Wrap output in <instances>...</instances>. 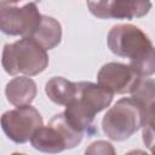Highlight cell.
<instances>
[{
	"instance_id": "6da1fadb",
	"label": "cell",
	"mask_w": 155,
	"mask_h": 155,
	"mask_svg": "<svg viewBox=\"0 0 155 155\" xmlns=\"http://www.w3.org/2000/svg\"><path fill=\"white\" fill-rule=\"evenodd\" d=\"M114 93L103 88L99 84L90 81L76 82L75 98L65 105L63 111L67 121L78 131L87 134H93L96 128L93 127L94 117L98 113L107 109Z\"/></svg>"
},
{
	"instance_id": "7a4b0ae2",
	"label": "cell",
	"mask_w": 155,
	"mask_h": 155,
	"mask_svg": "<svg viewBox=\"0 0 155 155\" xmlns=\"http://www.w3.org/2000/svg\"><path fill=\"white\" fill-rule=\"evenodd\" d=\"M47 65V50L33 38H22L4 47L2 67L8 75L34 76L42 73Z\"/></svg>"
},
{
	"instance_id": "3957f363",
	"label": "cell",
	"mask_w": 155,
	"mask_h": 155,
	"mask_svg": "<svg viewBox=\"0 0 155 155\" xmlns=\"http://www.w3.org/2000/svg\"><path fill=\"white\" fill-rule=\"evenodd\" d=\"M145 109L131 98L119 99L103 116L102 130L104 134L115 142L128 139L142 128Z\"/></svg>"
},
{
	"instance_id": "277c9868",
	"label": "cell",
	"mask_w": 155,
	"mask_h": 155,
	"mask_svg": "<svg viewBox=\"0 0 155 155\" xmlns=\"http://www.w3.org/2000/svg\"><path fill=\"white\" fill-rule=\"evenodd\" d=\"M82 136V132L74 128L67 121L64 113H59L50 120L47 126L42 125L33 133L30 144L41 153L57 154L79 145Z\"/></svg>"
},
{
	"instance_id": "5b68a950",
	"label": "cell",
	"mask_w": 155,
	"mask_h": 155,
	"mask_svg": "<svg viewBox=\"0 0 155 155\" xmlns=\"http://www.w3.org/2000/svg\"><path fill=\"white\" fill-rule=\"evenodd\" d=\"M109 50L124 58L134 61L148 53L154 46L148 35L133 24H116L107 36Z\"/></svg>"
},
{
	"instance_id": "8992f818",
	"label": "cell",
	"mask_w": 155,
	"mask_h": 155,
	"mask_svg": "<svg viewBox=\"0 0 155 155\" xmlns=\"http://www.w3.org/2000/svg\"><path fill=\"white\" fill-rule=\"evenodd\" d=\"M42 15L35 2H29L22 7L7 6L4 2L0 8V29L11 36L31 38L39 28Z\"/></svg>"
},
{
	"instance_id": "52a82bcc",
	"label": "cell",
	"mask_w": 155,
	"mask_h": 155,
	"mask_svg": "<svg viewBox=\"0 0 155 155\" xmlns=\"http://www.w3.org/2000/svg\"><path fill=\"white\" fill-rule=\"evenodd\" d=\"M44 125L40 113L29 105L16 107L1 116V127L8 139L17 144L30 140L33 133Z\"/></svg>"
},
{
	"instance_id": "ba28073f",
	"label": "cell",
	"mask_w": 155,
	"mask_h": 155,
	"mask_svg": "<svg viewBox=\"0 0 155 155\" xmlns=\"http://www.w3.org/2000/svg\"><path fill=\"white\" fill-rule=\"evenodd\" d=\"M140 76H138L130 65L110 62L99 69L97 81L103 88L114 94H125L132 92Z\"/></svg>"
},
{
	"instance_id": "9c48e42d",
	"label": "cell",
	"mask_w": 155,
	"mask_h": 155,
	"mask_svg": "<svg viewBox=\"0 0 155 155\" xmlns=\"http://www.w3.org/2000/svg\"><path fill=\"white\" fill-rule=\"evenodd\" d=\"M5 93L12 105H29L36 97V84L28 76L13 78L7 82Z\"/></svg>"
},
{
	"instance_id": "30bf717a",
	"label": "cell",
	"mask_w": 155,
	"mask_h": 155,
	"mask_svg": "<svg viewBox=\"0 0 155 155\" xmlns=\"http://www.w3.org/2000/svg\"><path fill=\"white\" fill-rule=\"evenodd\" d=\"M151 8L150 0H113L110 6V18L133 19L145 15Z\"/></svg>"
},
{
	"instance_id": "8fae6325",
	"label": "cell",
	"mask_w": 155,
	"mask_h": 155,
	"mask_svg": "<svg viewBox=\"0 0 155 155\" xmlns=\"http://www.w3.org/2000/svg\"><path fill=\"white\" fill-rule=\"evenodd\" d=\"M45 92L54 104L67 105L75 98L76 82H71L62 76H54L46 82Z\"/></svg>"
},
{
	"instance_id": "7c38bea8",
	"label": "cell",
	"mask_w": 155,
	"mask_h": 155,
	"mask_svg": "<svg viewBox=\"0 0 155 155\" xmlns=\"http://www.w3.org/2000/svg\"><path fill=\"white\" fill-rule=\"evenodd\" d=\"M31 38L46 50H52L58 46L62 40V27L53 17L42 15L41 23Z\"/></svg>"
},
{
	"instance_id": "4fadbf2b",
	"label": "cell",
	"mask_w": 155,
	"mask_h": 155,
	"mask_svg": "<svg viewBox=\"0 0 155 155\" xmlns=\"http://www.w3.org/2000/svg\"><path fill=\"white\" fill-rule=\"evenodd\" d=\"M131 97L147 109L149 105L155 103V80L139 78L131 92Z\"/></svg>"
},
{
	"instance_id": "5bb4252c",
	"label": "cell",
	"mask_w": 155,
	"mask_h": 155,
	"mask_svg": "<svg viewBox=\"0 0 155 155\" xmlns=\"http://www.w3.org/2000/svg\"><path fill=\"white\" fill-rule=\"evenodd\" d=\"M142 138L144 145L155 154V103L145 109L144 124L142 126Z\"/></svg>"
},
{
	"instance_id": "9a60e30c",
	"label": "cell",
	"mask_w": 155,
	"mask_h": 155,
	"mask_svg": "<svg viewBox=\"0 0 155 155\" xmlns=\"http://www.w3.org/2000/svg\"><path fill=\"white\" fill-rule=\"evenodd\" d=\"M131 69L140 78H148L155 74V47L138 59L130 61Z\"/></svg>"
},
{
	"instance_id": "2e32d148",
	"label": "cell",
	"mask_w": 155,
	"mask_h": 155,
	"mask_svg": "<svg viewBox=\"0 0 155 155\" xmlns=\"http://www.w3.org/2000/svg\"><path fill=\"white\" fill-rule=\"evenodd\" d=\"M113 0H87L90 12L101 19L110 18V6Z\"/></svg>"
},
{
	"instance_id": "e0dca14e",
	"label": "cell",
	"mask_w": 155,
	"mask_h": 155,
	"mask_svg": "<svg viewBox=\"0 0 155 155\" xmlns=\"http://www.w3.org/2000/svg\"><path fill=\"white\" fill-rule=\"evenodd\" d=\"M85 153L86 154H103V155H107V154H115V149L113 148V145L109 142L97 140V142H93L85 150Z\"/></svg>"
},
{
	"instance_id": "ac0fdd59",
	"label": "cell",
	"mask_w": 155,
	"mask_h": 155,
	"mask_svg": "<svg viewBox=\"0 0 155 155\" xmlns=\"http://www.w3.org/2000/svg\"><path fill=\"white\" fill-rule=\"evenodd\" d=\"M6 1H7V2H10V4H11V2H13V4H15V2H18V1H22V0H6Z\"/></svg>"
}]
</instances>
